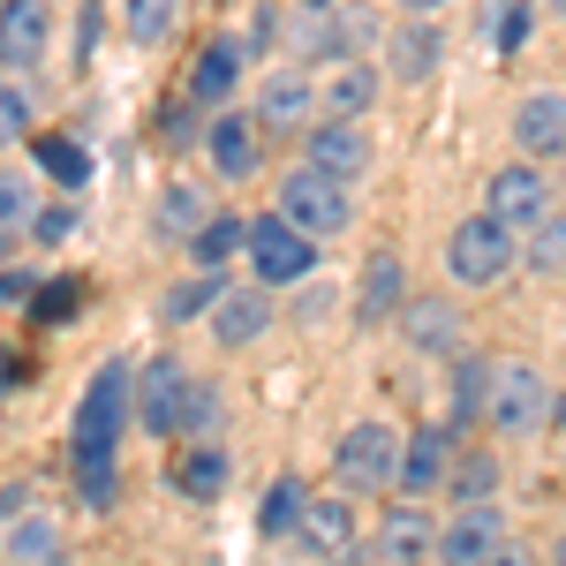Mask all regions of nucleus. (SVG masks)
Here are the masks:
<instances>
[{
    "label": "nucleus",
    "instance_id": "1",
    "mask_svg": "<svg viewBox=\"0 0 566 566\" xmlns=\"http://www.w3.org/2000/svg\"><path fill=\"white\" fill-rule=\"evenodd\" d=\"M522 258V242H514V227H499L491 212L461 219L453 234H446V272L461 280V287H499L506 272Z\"/></svg>",
    "mask_w": 566,
    "mask_h": 566
},
{
    "label": "nucleus",
    "instance_id": "2",
    "mask_svg": "<svg viewBox=\"0 0 566 566\" xmlns=\"http://www.w3.org/2000/svg\"><path fill=\"white\" fill-rule=\"evenodd\" d=\"M280 219L303 227L310 242H325V234H340L355 219V197H348V181L317 175V167H295V175L280 181Z\"/></svg>",
    "mask_w": 566,
    "mask_h": 566
},
{
    "label": "nucleus",
    "instance_id": "3",
    "mask_svg": "<svg viewBox=\"0 0 566 566\" xmlns=\"http://www.w3.org/2000/svg\"><path fill=\"white\" fill-rule=\"evenodd\" d=\"M122 416H129V363H98V378L84 386V408H76V453L114 461Z\"/></svg>",
    "mask_w": 566,
    "mask_h": 566
},
{
    "label": "nucleus",
    "instance_id": "4",
    "mask_svg": "<svg viewBox=\"0 0 566 566\" xmlns=\"http://www.w3.org/2000/svg\"><path fill=\"white\" fill-rule=\"evenodd\" d=\"M250 272H258V287H287V280H310L317 272V242H310L303 227H287V219H250Z\"/></svg>",
    "mask_w": 566,
    "mask_h": 566
},
{
    "label": "nucleus",
    "instance_id": "5",
    "mask_svg": "<svg viewBox=\"0 0 566 566\" xmlns=\"http://www.w3.org/2000/svg\"><path fill=\"white\" fill-rule=\"evenodd\" d=\"M552 416V392H544V378L528 370V363H491V392H483V423H499L506 438L536 431Z\"/></svg>",
    "mask_w": 566,
    "mask_h": 566
},
{
    "label": "nucleus",
    "instance_id": "6",
    "mask_svg": "<svg viewBox=\"0 0 566 566\" xmlns=\"http://www.w3.org/2000/svg\"><path fill=\"white\" fill-rule=\"evenodd\" d=\"M392 469H400V438L386 431V423H355V431H340V446H333V476H340V491H386Z\"/></svg>",
    "mask_w": 566,
    "mask_h": 566
},
{
    "label": "nucleus",
    "instance_id": "7",
    "mask_svg": "<svg viewBox=\"0 0 566 566\" xmlns=\"http://www.w3.org/2000/svg\"><path fill=\"white\" fill-rule=\"evenodd\" d=\"M483 212L499 219V227H536V219L552 212V181H544V167L536 159H514V167H499L491 175V189H483Z\"/></svg>",
    "mask_w": 566,
    "mask_h": 566
},
{
    "label": "nucleus",
    "instance_id": "8",
    "mask_svg": "<svg viewBox=\"0 0 566 566\" xmlns=\"http://www.w3.org/2000/svg\"><path fill=\"white\" fill-rule=\"evenodd\" d=\"M506 536V522H499V506L491 499H469L453 522H438V536H431V559L438 566H483V552Z\"/></svg>",
    "mask_w": 566,
    "mask_h": 566
},
{
    "label": "nucleus",
    "instance_id": "9",
    "mask_svg": "<svg viewBox=\"0 0 566 566\" xmlns=\"http://www.w3.org/2000/svg\"><path fill=\"white\" fill-rule=\"evenodd\" d=\"M242 61H250V39H234V31H219V39H205V53L189 61V106H212L219 98H234V84H242Z\"/></svg>",
    "mask_w": 566,
    "mask_h": 566
},
{
    "label": "nucleus",
    "instance_id": "10",
    "mask_svg": "<svg viewBox=\"0 0 566 566\" xmlns=\"http://www.w3.org/2000/svg\"><path fill=\"white\" fill-rule=\"evenodd\" d=\"M303 167H317V175H333V181H363L370 175V136H363V122H317L303 144Z\"/></svg>",
    "mask_w": 566,
    "mask_h": 566
},
{
    "label": "nucleus",
    "instance_id": "11",
    "mask_svg": "<svg viewBox=\"0 0 566 566\" xmlns=\"http://www.w3.org/2000/svg\"><path fill=\"white\" fill-rule=\"evenodd\" d=\"M392 317H400V340L416 355H461V340H469L461 333V310L446 303V295H416V303H400Z\"/></svg>",
    "mask_w": 566,
    "mask_h": 566
},
{
    "label": "nucleus",
    "instance_id": "12",
    "mask_svg": "<svg viewBox=\"0 0 566 566\" xmlns=\"http://www.w3.org/2000/svg\"><path fill=\"white\" fill-rule=\"evenodd\" d=\"M45 39H53L45 0H0V69H39Z\"/></svg>",
    "mask_w": 566,
    "mask_h": 566
},
{
    "label": "nucleus",
    "instance_id": "13",
    "mask_svg": "<svg viewBox=\"0 0 566 566\" xmlns=\"http://www.w3.org/2000/svg\"><path fill=\"white\" fill-rule=\"evenodd\" d=\"M181 392H189V370H181L175 355H159V363L144 370V386H129V408L144 416V431H151V438H175V423H181Z\"/></svg>",
    "mask_w": 566,
    "mask_h": 566
},
{
    "label": "nucleus",
    "instance_id": "14",
    "mask_svg": "<svg viewBox=\"0 0 566 566\" xmlns=\"http://www.w3.org/2000/svg\"><path fill=\"white\" fill-rule=\"evenodd\" d=\"M446 476H453V431H446V423H423V431L400 446V469H392V483H400L408 499H423V491H438Z\"/></svg>",
    "mask_w": 566,
    "mask_h": 566
},
{
    "label": "nucleus",
    "instance_id": "15",
    "mask_svg": "<svg viewBox=\"0 0 566 566\" xmlns=\"http://www.w3.org/2000/svg\"><path fill=\"white\" fill-rule=\"evenodd\" d=\"M205 151H212V167L227 181H250L264 159V129L258 114H212V129H205Z\"/></svg>",
    "mask_w": 566,
    "mask_h": 566
},
{
    "label": "nucleus",
    "instance_id": "16",
    "mask_svg": "<svg viewBox=\"0 0 566 566\" xmlns=\"http://www.w3.org/2000/svg\"><path fill=\"white\" fill-rule=\"evenodd\" d=\"M514 136L528 159H566V91H528L514 106Z\"/></svg>",
    "mask_w": 566,
    "mask_h": 566
},
{
    "label": "nucleus",
    "instance_id": "17",
    "mask_svg": "<svg viewBox=\"0 0 566 566\" xmlns=\"http://www.w3.org/2000/svg\"><path fill=\"white\" fill-rule=\"evenodd\" d=\"M264 325H272V295L264 287H219V303H212L219 348H250V340H264Z\"/></svg>",
    "mask_w": 566,
    "mask_h": 566
},
{
    "label": "nucleus",
    "instance_id": "18",
    "mask_svg": "<svg viewBox=\"0 0 566 566\" xmlns=\"http://www.w3.org/2000/svg\"><path fill=\"white\" fill-rule=\"evenodd\" d=\"M167 476H175V491H181V499L212 506L219 491L234 483V461H227V446H212V438H197V446H181V453H175V469H167Z\"/></svg>",
    "mask_w": 566,
    "mask_h": 566
},
{
    "label": "nucleus",
    "instance_id": "19",
    "mask_svg": "<svg viewBox=\"0 0 566 566\" xmlns=\"http://www.w3.org/2000/svg\"><path fill=\"white\" fill-rule=\"evenodd\" d=\"M295 536H303L317 559H348V552H355V506H348V491H333V499H310V506H303V528H295Z\"/></svg>",
    "mask_w": 566,
    "mask_h": 566
},
{
    "label": "nucleus",
    "instance_id": "20",
    "mask_svg": "<svg viewBox=\"0 0 566 566\" xmlns=\"http://www.w3.org/2000/svg\"><path fill=\"white\" fill-rule=\"evenodd\" d=\"M310 114H317V91H310L295 69H272V76H264V91H258V129L295 136Z\"/></svg>",
    "mask_w": 566,
    "mask_h": 566
},
{
    "label": "nucleus",
    "instance_id": "21",
    "mask_svg": "<svg viewBox=\"0 0 566 566\" xmlns=\"http://www.w3.org/2000/svg\"><path fill=\"white\" fill-rule=\"evenodd\" d=\"M431 536H438V522L416 506V499H400L386 522H378V559L386 566H408V559H423L431 552Z\"/></svg>",
    "mask_w": 566,
    "mask_h": 566
},
{
    "label": "nucleus",
    "instance_id": "22",
    "mask_svg": "<svg viewBox=\"0 0 566 566\" xmlns=\"http://www.w3.org/2000/svg\"><path fill=\"white\" fill-rule=\"evenodd\" d=\"M400 280H408V264L392 258V250H378V258L363 264V303H355V317H363V325H386L392 310L408 303V287H400Z\"/></svg>",
    "mask_w": 566,
    "mask_h": 566
},
{
    "label": "nucleus",
    "instance_id": "23",
    "mask_svg": "<svg viewBox=\"0 0 566 566\" xmlns=\"http://www.w3.org/2000/svg\"><path fill=\"white\" fill-rule=\"evenodd\" d=\"M438 61H446V31H431V23H400V39H392V76H400V84H431Z\"/></svg>",
    "mask_w": 566,
    "mask_h": 566
},
{
    "label": "nucleus",
    "instance_id": "24",
    "mask_svg": "<svg viewBox=\"0 0 566 566\" xmlns=\"http://www.w3.org/2000/svg\"><path fill=\"white\" fill-rule=\"evenodd\" d=\"M317 106H325L333 122H363V114L378 106V69H363V61H340V76L317 91Z\"/></svg>",
    "mask_w": 566,
    "mask_h": 566
},
{
    "label": "nucleus",
    "instance_id": "25",
    "mask_svg": "<svg viewBox=\"0 0 566 566\" xmlns=\"http://www.w3.org/2000/svg\"><path fill=\"white\" fill-rule=\"evenodd\" d=\"M250 242V219H234V212H212L197 234H189V258L205 264V272H227V258Z\"/></svg>",
    "mask_w": 566,
    "mask_h": 566
},
{
    "label": "nucleus",
    "instance_id": "26",
    "mask_svg": "<svg viewBox=\"0 0 566 566\" xmlns=\"http://www.w3.org/2000/svg\"><path fill=\"white\" fill-rule=\"evenodd\" d=\"M205 219H212V197H205L197 181H175V189L159 197V242H189Z\"/></svg>",
    "mask_w": 566,
    "mask_h": 566
},
{
    "label": "nucleus",
    "instance_id": "27",
    "mask_svg": "<svg viewBox=\"0 0 566 566\" xmlns=\"http://www.w3.org/2000/svg\"><path fill=\"white\" fill-rule=\"evenodd\" d=\"M522 264L536 280H566V212H544L522 242Z\"/></svg>",
    "mask_w": 566,
    "mask_h": 566
},
{
    "label": "nucleus",
    "instance_id": "28",
    "mask_svg": "<svg viewBox=\"0 0 566 566\" xmlns=\"http://www.w3.org/2000/svg\"><path fill=\"white\" fill-rule=\"evenodd\" d=\"M303 506H310V491H303V476H280L272 491H264V506H258V536H295L303 528Z\"/></svg>",
    "mask_w": 566,
    "mask_h": 566
},
{
    "label": "nucleus",
    "instance_id": "29",
    "mask_svg": "<svg viewBox=\"0 0 566 566\" xmlns=\"http://www.w3.org/2000/svg\"><path fill=\"white\" fill-rule=\"evenodd\" d=\"M483 392H491V355H461L453 363V423H483Z\"/></svg>",
    "mask_w": 566,
    "mask_h": 566
},
{
    "label": "nucleus",
    "instance_id": "30",
    "mask_svg": "<svg viewBox=\"0 0 566 566\" xmlns=\"http://www.w3.org/2000/svg\"><path fill=\"white\" fill-rule=\"evenodd\" d=\"M528 31H536V8L528 0H491V53L499 61H514L528 45Z\"/></svg>",
    "mask_w": 566,
    "mask_h": 566
},
{
    "label": "nucleus",
    "instance_id": "31",
    "mask_svg": "<svg viewBox=\"0 0 566 566\" xmlns=\"http://www.w3.org/2000/svg\"><path fill=\"white\" fill-rule=\"evenodd\" d=\"M325 23H333V61H363V45L378 39L370 8H325Z\"/></svg>",
    "mask_w": 566,
    "mask_h": 566
},
{
    "label": "nucleus",
    "instance_id": "32",
    "mask_svg": "<svg viewBox=\"0 0 566 566\" xmlns=\"http://www.w3.org/2000/svg\"><path fill=\"white\" fill-rule=\"evenodd\" d=\"M39 167L61 181V189H84V181H91V159H84L76 136H39Z\"/></svg>",
    "mask_w": 566,
    "mask_h": 566
},
{
    "label": "nucleus",
    "instance_id": "33",
    "mask_svg": "<svg viewBox=\"0 0 566 566\" xmlns=\"http://www.w3.org/2000/svg\"><path fill=\"white\" fill-rule=\"evenodd\" d=\"M175 23H181V0H129V39L136 45L159 53V45L175 39Z\"/></svg>",
    "mask_w": 566,
    "mask_h": 566
},
{
    "label": "nucleus",
    "instance_id": "34",
    "mask_svg": "<svg viewBox=\"0 0 566 566\" xmlns=\"http://www.w3.org/2000/svg\"><path fill=\"white\" fill-rule=\"evenodd\" d=\"M219 416H227V400H219V386H205V378H189V392H181V423H175V438H205V431H219Z\"/></svg>",
    "mask_w": 566,
    "mask_h": 566
},
{
    "label": "nucleus",
    "instance_id": "35",
    "mask_svg": "<svg viewBox=\"0 0 566 566\" xmlns=\"http://www.w3.org/2000/svg\"><path fill=\"white\" fill-rule=\"evenodd\" d=\"M31 219H39V189L23 175H0V234H31Z\"/></svg>",
    "mask_w": 566,
    "mask_h": 566
},
{
    "label": "nucleus",
    "instance_id": "36",
    "mask_svg": "<svg viewBox=\"0 0 566 566\" xmlns=\"http://www.w3.org/2000/svg\"><path fill=\"white\" fill-rule=\"evenodd\" d=\"M8 559H15V566H53V559H61V536H53V522H45V514H31V522L15 528Z\"/></svg>",
    "mask_w": 566,
    "mask_h": 566
},
{
    "label": "nucleus",
    "instance_id": "37",
    "mask_svg": "<svg viewBox=\"0 0 566 566\" xmlns=\"http://www.w3.org/2000/svg\"><path fill=\"white\" fill-rule=\"evenodd\" d=\"M446 483H453V499H461V506H469V499H491V491H499V461H491V453H461Z\"/></svg>",
    "mask_w": 566,
    "mask_h": 566
},
{
    "label": "nucleus",
    "instance_id": "38",
    "mask_svg": "<svg viewBox=\"0 0 566 566\" xmlns=\"http://www.w3.org/2000/svg\"><path fill=\"white\" fill-rule=\"evenodd\" d=\"M219 303V272H205V280H181L175 295H167V325H181V317H197V310Z\"/></svg>",
    "mask_w": 566,
    "mask_h": 566
},
{
    "label": "nucleus",
    "instance_id": "39",
    "mask_svg": "<svg viewBox=\"0 0 566 566\" xmlns=\"http://www.w3.org/2000/svg\"><path fill=\"white\" fill-rule=\"evenodd\" d=\"M76 303H84V287H76V280H53V287H31V317H39V325H61V317H69Z\"/></svg>",
    "mask_w": 566,
    "mask_h": 566
},
{
    "label": "nucleus",
    "instance_id": "40",
    "mask_svg": "<svg viewBox=\"0 0 566 566\" xmlns=\"http://www.w3.org/2000/svg\"><path fill=\"white\" fill-rule=\"evenodd\" d=\"M15 136H31V98L15 84H0V151H8Z\"/></svg>",
    "mask_w": 566,
    "mask_h": 566
},
{
    "label": "nucleus",
    "instance_id": "41",
    "mask_svg": "<svg viewBox=\"0 0 566 566\" xmlns=\"http://www.w3.org/2000/svg\"><path fill=\"white\" fill-rule=\"evenodd\" d=\"M76 205H39V219H31V234H39V242H69V234H76Z\"/></svg>",
    "mask_w": 566,
    "mask_h": 566
},
{
    "label": "nucleus",
    "instance_id": "42",
    "mask_svg": "<svg viewBox=\"0 0 566 566\" xmlns=\"http://www.w3.org/2000/svg\"><path fill=\"white\" fill-rule=\"evenodd\" d=\"M98 39H106V15H98V0H84V45H76V61H91Z\"/></svg>",
    "mask_w": 566,
    "mask_h": 566
},
{
    "label": "nucleus",
    "instance_id": "43",
    "mask_svg": "<svg viewBox=\"0 0 566 566\" xmlns=\"http://www.w3.org/2000/svg\"><path fill=\"white\" fill-rule=\"evenodd\" d=\"M483 566H536V559H528L522 544H506V536H499V544H491V552H483Z\"/></svg>",
    "mask_w": 566,
    "mask_h": 566
},
{
    "label": "nucleus",
    "instance_id": "44",
    "mask_svg": "<svg viewBox=\"0 0 566 566\" xmlns=\"http://www.w3.org/2000/svg\"><path fill=\"white\" fill-rule=\"evenodd\" d=\"M0 303H31V272H0Z\"/></svg>",
    "mask_w": 566,
    "mask_h": 566
},
{
    "label": "nucleus",
    "instance_id": "45",
    "mask_svg": "<svg viewBox=\"0 0 566 566\" xmlns=\"http://www.w3.org/2000/svg\"><path fill=\"white\" fill-rule=\"evenodd\" d=\"M552 431H566V392H552V416H544Z\"/></svg>",
    "mask_w": 566,
    "mask_h": 566
},
{
    "label": "nucleus",
    "instance_id": "46",
    "mask_svg": "<svg viewBox=\"0 0 566 566\" xmlns=\"http://www.w3.org/2000/svg\"><path fill=\"white\" fill-rule=\"evenodd\" d=\"M400 8H408V15H431V8H446V0H400Z\"/></svg>",
    "mask_w": 566,
    "mask_h": 566
},
{
    "label": "nucleus",
    "instance_id": "47",
    "mask_svg": "<svg viewBox=\"0 0 566 566\" xmlns=\"http://www.w3.org/2000/svg\"><path fill=\"white\" fill-rule=\"evenodd\" d=\"M552 15H559V23H566V0H552Z\"/></svg>",
    "mask_w": 566,
    "mask_h": 566
},
{
    "label": "nucleus",
    "instance_id": "48",
    "mask_svg": "<svg viewBox=\"0 0 566 566\" xmlns=\"http://www.w3.org/2000/svg\"><path fill=\"white\" fill-rule=\"evenodd\" d=\"M310 8H340V0H310Z\"/></svg>",
    "mask_w": 566,
    "mask_h": 566
},
{
    "label": "nucleus",
    "instance_id": "49",
    "mask_svg": "<svg viewBox=\"0 0 566 566\" xmlns=\"http://www.w3.org/2000/svg\"><path fill=\"white\" fill-rule=\"evenodd\" d=\"M212 8H234V0H212Z\"/></svg>",
    "mask_w": 566,
    "mask_h": 566
},
{
    "label": "nucleus",
    "instance_id": "50",
    "mask_svg": "<svg viewBox=\"0 0 566 566\" xmlns=\"http://www.w3.org/2000/svg\"><path fill=\"white\" fill-rule=\"evenodd\" d=\"M559 566H566V544H559Z\"/></svg>",
    "mask_w": 566,
    "mask_h": 566
},
{
    "label": "nucleus",
    "instance_id": "51",
    "mask_svg": "<svg viewBox=\"0 0 566 566\" xmlns=\"http://www.w3.org/2000/svg\"><path fill=\"white\" fill-rule=\"evenodd\" d=\"M408 566H423V559H408Z\"/></svg>",
    "mask_w": 566,
    "mask_h": 566
}]
</instances>
